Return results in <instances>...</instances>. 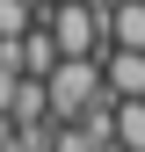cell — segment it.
<instances>
[{"instance_id": "1", "label": "cell", "mask_w": 145, "mask_h": 152, "mask_svg": "<svg viewBox=\"0 0 145 152\" xmlns=\"http://www.w3.org/2000/svg\"><path fill=\"white\" fill-rule=\"evenodd\" d=\"M44 22H51L65 58H102L109 51V7H94V0H51Z\"/></svg>"}, {"instance_id": "2", "label": "cell", "mask_w": 145, "mask_h": 152, "mask_svg": "<svg viewBox=\"0 0 145 152\" xmlns=\"http://www.w3.org/2000/svg\"><path fill=\"white\" fill-rule=\"evenodd\" d=\"M102 94H109L102 58H58V72H51V116H58V123H80Z\"/></svg>"}, {"instance_id": "3", "label": "cell", "mask_w": 145, "mask_h": 152, "mask_svg": "<svg viewBox=\"0 0 145 152\" xmlns=\"http://www.w3.org/2000/svg\"><path fill=\"white\" fill-rule=\"evenodd\" d=\"M116 152H145V94H116Z\"/></svg>"}, {"instance_id": "4", "label": "cell", "mask_w": 145, "mask_h": 152, "mask_svg": "<svg viewBox=\"0 0 145 152\" xmlns=\"http://www.w3.org/2000/svg\"><path fill=\"white\" fill-rule=\"evenodd\" d=\"M51 152H116V145H102V138H87L80 123H58V145Z\"/></svg>"}, {"instance_id": "5", "label": "cell", "mask_w": 145, "mask_h": 152, "mask_svg": "<svg viewBox=\"0 0 145 152\" xmlns=\"http://www.w3.org/2000/svg\"><path fill=\"white\" fill-rule=\"evenodd\" d=\"M15 145V109H0V152Z\"/></svg>"}, {"instance_id": "6", "label": "cell", "mask_w": 145, "mask_h": 152, "mask_svg": "<svg viewBox=\"0 0 145 152\" xmlns=\"http://www.w3.org/2000/svg\"><path fill=\"white\" fill-rule=\"evenodd\" d=\"M44 7H51V0H44Z\"/></svg>"}]
</instances>
